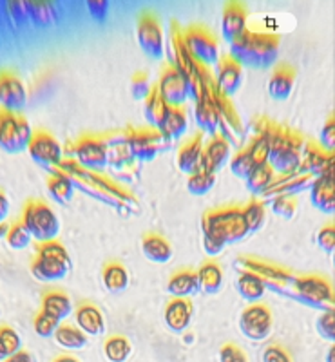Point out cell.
I'll use <instances>...</instances> for the list:
<instances>
[{
	"instance_id": "obj_15",
	"label": "cell",
	"mask_w": 335,
	"mask_h": 362,
	"mask_svg": "<svg viewBox=\"0 0 335 362\" xmlns=\"http://www.w3.org/2000/svg\"><path fill=\"white\" fill-rule=\"evenodd\" d=\"M26 104L27 90L24 81L13 72H2V77H0V105H2V111L22 114Z\"/></svg>"
},
{
	"instance_id": "obj_30",
	"label": "cell",
	"mask_w": 335,
	"mask_h": 362,
	"mask_svg": "<svg viewBox=\"0 0 335 362\" xmlns=\"http://www.w3.org/2000/svg\"><path fill=\"white\" fill-rule=\"evenodd\" d=\"M53 174L47 180V190L49 196L60 205H68L75 196V181L60 168H51Z\"/></svg>"
},
{
	"instance_id": "obj_42",
	"label": "cell",
	"mask_w": 335,
	"mask_h": 362,
	"mask_svg": "<svg viewBox=\"0 0 335 362\" xmlns=\"http://www.w3.org/2000/svg\"><path fill=\"white\" fill-rule=\"evenodd\" d=\"M33 241V235L31 232L27 230V226L24 225V221L13 223V225L9 226V232L6 235V243H8L9 249L13 250H26Z\"/></svg>"
},
{
	"instance_id": "obj_44",
	"label": "cell",
	"mask_w": 335,
	"mask_h": 362,
	"mask_svg": "<svg viewBox=\"0 0 335 362\" xmlns=\"http://www.w3.org/2000/svg\"><path fill=\"white\" fill-rule=\"evenodd\" d=\"M105 357L111 362H125L131 353V344L125 337H111L105 343Z\"/></svg>"
},
{
	"instance_id": "obj_47",
	"label": "cell",
	"mask_w": 335,
	"mask_h": 362,
	"mask_svg": "<svg viewBox=\"0 0 335 362\" xmlns=\"http://www.w3.org/2000/svg\"><path fill=\"white\" fill-rule=\"evenodd\" d=\"M38 255H42V258L59 259V261L69 262V265H71V258H69L68 249H65V246H63V244L56 239L38 244Z\"/></svg>"
},
{
	"instance_id": "obj_2",
	"label": "cell",
	"mask_w": 335,
	"mask_h": 362,
	"mask_svg": "<svg viewBox=\"0 0 335 362\" xmlns=\"http://www.w3.org/2000/svg\"><path fill=\"white\" fill-rule=\"evenodd\" d=\"M201 232L225 246L234 243H240L250 234L249 226L244 223L243 212L237 207H226L210 210L201 219Z\"/></svg>"
},
{
	"instance_id": "obj_33",
	"label": "cell",
	"mask_w": 335,
	"mask_h": 362,
	"mask_svg": "<svg viewBox=\"0 0 335 362\" xmlns=\"http://www.w3.org/2000/svg\"><path fill=\"white\" fill-rule=\"evenodd\" d=\"M198 281H199V292H205V294H217L223 286V270L219 268V265L214 261L203 262L201 267L198 268Z\"/></svg>"
},
{
	"instance_id": "obj_16",
	"label": "cell",
	"mask_w": 335,
	"mask_h": 362,
	"mask_svg": "<svg viewBox=\"0 0 335 362\" xmlns=\"http://www.w3.org/2000/svg\"><path fill=\"white\" fill-rule=\"evenodd\" d=\"M214 80H216L219 95L225 96V98H231V96L235 95L237 89L241 87V81H243V68H241L240 63L235 62L234 58H231L228 54L219 56V60H217L216 63Z\"/></svg>"
},
{
	"instance_id": "obj_17",
	"label": "cell",
	"mask_w": 335,
	"mask_h": 362,
	"mask_svg": "<svg viewBox=\"0 0 335 362\" xmlns=\"http://www.w3.org/2000/svg\"><path fill=\"white\" fill-rule=\"evenodd\" d=\"M216 105L217 118H219V131L217 132L231 145H240L241 138H243V123H241L240 114L232 105L231 98L219 95L216 100Z\"/></svg>"
},
{
	"instance_id": "obj_18",
	"label": "cell",
	"mask_w": 335,
	"mask_h": 362,
	"mask_svg": "<svg viewBox=\"0 0 335 362\" xmlns=\"http://www.w3.org/2000/svg\"><path fill=\"white\" fill-rule=\"evenodd\" d=\"M231 143L217 132V134H214L212 138H210V141L205 145L203 158H201V167H199V171L216 174L219 168H223L226 163L231 162Z\"/></svg>"
},
{
	"instance_id": "obj_59",
	"label": "cell",
	"mask_w": 335,
	"mask_h": 362,
	"mask_svg": "<svg viewBox=\"0 0 335 362\" xmlns=\"http://www.w3.org/2000/svg\"><path fill=\"white\" fill-rule=\"evenodd\" d=\"M8 212H9L8 196H6V192H4V190H2V192H0V217H2V223L6 221V217H8Z\"/></svg>"
},
{
	"instance_id": "obj_55",
	"label": "cell",
	"mask_w": 335,
	"mask_h": 362,
	"mask_svg": "<svg viewBox=\"0 0 335 362\" xmlns=\"http://www.w3.org/2000/svg\"><path fill=\"white\" fill-rule=\"evenodd\" d=\"M8 9L17 24L29 22V15H27V2H8Z\"/></svg>"
},
{
	"instance_id": "obj_32",
	"label": "cell",
	"mask_w": 335,
	"mask_h": 362,
	"mask_svg": "<svg viewBox=\"0 0 335 362\" xmlns=\"http://www.w3.org/2000/svg\"><path fill=\"white\" fill-rule=\"evenodd\" d=\"M169 109L171 107L165 104V100H163L162 95L158 93V87L154 86L150 96L143 102L145 120H147V123H149L150 129H156V131H159V127H162L163 120H165V116H167Z\"/></svg>"
},
{
	"instance_id": "obj_20",
	"label": "cell",
	"mask_w": 335,
	"mask_h": 362,
	"mask_svg": "<svg viewBox=\"0 0 335 362\" xmlns=\"http://www.w3.org/2000/svg\"><path fill=\"white\" fill-rule=\"evenodd\" d=\"M310 199L315 208L321 212L334 216L335 212V181L334 174H321L313 178L310 185Z\"/></svg>"
},
{
	"instance_id": "obj_9",
	"label": "cell",
	"mask_w": 335,
	"mask_h": 362,
	"mask_svg": "<svg viewBox=\"0 0 335 362\" xmlns=\"http://www.w3.org/2000/svg\"><path fill=\"white\" fill-rule=\"evenodd\" d=\"M138 44L150 58L162 60L165 54V35L159 18L154 13H143L138 20Z\"/></svg>"
},
{
	"instance_id": "obj_46",
	"label": "cell",
	"mask_w": 335,
	"mask_h": 362,
	"mask_svg": "<svg viewBox=\"0 0 335 362\" xmlns=\"http://www.w3.org/2000/svg\"><path fill=\"white\" fill-rule=\"evenodd\" d=\"M154 86L150 84L149 77L145 74L143 71L136 72L134 77L131 80V95L132 98L138 100V102H145V100L149 98L150 93H153Z\"/></svg>"
},
{
	"instance_id": "obj_6",
	"label": "cell",
	"mask_w": 335,
	"mask_h": 362,
	"mask_svg": "<svg viewBox=\"0 0 335 362\" xmlns=\"http://www.w3.org/2000/svg\"><path fill=\"white\" fill-rule=\"evenodd\" d=\"M123 136H125L127 145L131 149L132 158L136 159L138 163H145V162H153L159 152L167 149L169 143L163 134L156 129H150V127H132L129 125L123 131Z\"/></svg>"
},
{
	"instance_id": "obj_61",
	"label": "cell",
	"mask_w": 335,
	"mask_h": 362,
	"mask_svg": "<svg viewBox=\"0 0 335 362\" xmlns=\"http://www.w3.org/2000/svg\"><path fill=\"white\" fill-rule=\"evenodd\" d=\"M328 362H334V348L330 349V353H328V359H326Z\"/></svg>"
},
{
	"instance_id": "obj_48",
	"label": "cell",
	"mask_w": 335,
	"mask_h": 362,
	"mask_svg": "<svg viewBox=\"0 0 335 362\" xmlns=\"http://www.w3.org/2000/svg\"><path fill=\"white\" fill-rule=\"evenodd\" d=\"M62 321H59L56 317L49 315V313L40 312L35 319V330L40 337H51V335L56 333V330L60 328Z\"/></svg>"
},
{
	"instance_id": "obj_56",
	"label": "cell",
	"mask_w": 335,
	"mask_h": 362,
	"mask_svg": "<svg viewBox=\"0 0 335 362\" xmlns=\"http://www.w3.org/2000/svg\"><path fill=\"white\" fill-rule=\"evenodd\" d=\"M263 362H292L288 353L279 346H268L263 352Z\"/></svg>"
},
{
	"instance_id": "obj_21",
	"label": "cell",
	"mask_w": 335,
	"mask_h": 362,
	"mask_svg": "<svg viewBox=\"0 0 335 362\" xmlns=\"http://www.w3.org/2000/svg\"><path fill=\"white\" fill-rule=\"evenodd\" d=\"M203 132H196L190 136L185 143L178 149V167L185 174H194L201 167V158H203Z\"/></svg>"
},
{
	"instance_id": "obj_5",
	"label": "cell",
	"mask_w": 335,
	"mask_h": 362,
	"mask_svg": "<svg viewBox=\"0 0 335 362\" xmlns=\"http://www.w3.org/2000/svg\"><path fill=\"white\" fill-rule=\"evenodd\" d=\"M33 136L35 131L26 116L8 113V111L0 113V145L6 152L18 154L27 150L33 141Z\"/></svg>"
},
{
	"instance_id": "obj_19",
	"label": "cell",
	"mask_w": 335,
	"mask_h": 362,
	"mask_svg": "<svg viewBox=\"0 0 335 362\" xmlns=\"http://www.w3.org/2000/svg\"><path fill=\"white\" fill-rule=\"evenodd\" d=\"M334 163V154L322 150L317 143L304 141V149L303 154H301L297 174H310V176L317 178L321 176L326 168L332 167Z\"/></svg>"
},
{
	"instance_id": "obj_8",
	"label": "cell",
	"mask_w": 335,
	"mask_h": 362,
	"mask_svg": "<svg viewBox=\"0 0 335 362\" xmlns=\"http://www.w3.org/2000/svg\"><path fill=\"white\" fill-rule=\"evenodd\" d=\"M185 45L196 63L210 69L219 60V47L216 36L201 26H192L183 31Z\"/></svg>"
},
{
	"instance_id": "obj_4",
	"label": "cell",
	"mask_w": 335,
	"mask_h": 362,
	"mask_svg": "<svg viewBox=\"0 0 335 362\" xmlns=\"http://www.w3.org/2000/svg\"><path fill=\"white\" fill-rule=\"evenodd\" d=\"M22 221L27 226V230L31 232L33 239L38 244L54 241L59 237V217L53 212V208L49 205H45L44 201H38V199L27 201L26 208H24Z\"/></svg>"
},
{
	"instance_id": "obj_3",
	"label": "cell",
	"mask_w": 335,
	"mask_h": 362,
	"mask_svg": "<svg viewBox=\"0 0 335 362\" xmlns=\"http://www.w3.org/2000/svg\"><path fill=\"white\" fill-rule=\"evenodd\" d=\"M304 149V138L288 127H277L276 134L270 143V158L268 165L276 174H294L301 163V154Z\"/></svg>"
},
{
	"instance_id": "obj_40",
	"label": "cell",
	"mask_w": 335,
	"mask_h": 362,
	"mask_svg": "<svg viewBox=\"0 0 335 362\" xmlns=\"http://www.w3.org/2000/svg\"><path fill=\"white\" fill-rule=\"evenodd\" d=\"M241 212H243L244 223L249 226L250 234L261 230V226L265 225V219H267V207L261 199L254 198L247 207L241 208Z\"/></svg>"
},
{
	"instance_id": "obj_37",
	"label": "cell",
	"mask_w": 335,
	"mask_h": 362,
	"mask_svg": "<svg viewBox=\"0 0 335 362\" xmlns=\"http://www.w3.org/2000/svg\"><path fill=\"white\" fill-rule=\"evenodd\" d=\"M274 180H276V172L268 163L267 165H256L249 178L244 180V185L252 196H261Z\"/></svg>"
},
{
	"instance_id": "obj_45",
	"label": "cell",
	"mask_w": 335,
	"mask_h": 362,
	"mask_svg": "<svg viewBox=\"0 0 335 362\" xmlns=\"http://www.w3.org/2000/svg\"><path fill=\"white\" fill-rule=\"evenodd\" d=\"M20 337L15 330L8 328V326H2V330H0V353H2V359H9L13 357L15 353L20 352Z\"/></svg>"
},
{
	"instance_id": "obj_36",
	"label": "cell",
	"mask_w": 335,
	"mask_h": 362,
	"mask_svg": "<svg viewBox=\"0 0 335 362\" xmlns=\"http://www.w3.org/2000/svg\"><path fill=\"white\" fill-rule=\"evenodd\" d=\"M102 283L109 292H123L129 286V272L120 262H109L102 272Z\"/></svg>"
},
{
	"instance_id": "obj_28",
	"label": "cell",
	"mask_w": 335,
	"mask_h": 362,
	"mask_svg": "<svg viewBox=\"0 0 335 362\" xmlns=\"http://www.w3.org/2000/svg\"><path fill=\"white\" fill-rule=\"evenodd\" d=\"M75 321L86 335H95L96 337V335H102L105 331L104 315L93 304H81L75 313Z\"/></svg>"
},
{
	"instance_id": "obj_24",
	"label": "cell",
	"mask_w": 335,
	"mask_h": 362,
	"mask_svg": "<svg viewBox=\"0 0 335 362\" xmlns=\"http://www.w3.org/2000/svg\"><path fill=\"white\" fill-rule=\"evenodd\" d=\"M69 267H71L69 262L36 255L35 261L31 262V274L36 281H42V283H56L68 276Z\"/></svg>"
},
{
	"instance_id": "obj_26",
	"label": "cell",
	"mask_w": 335,
	"mask_h": 362,
	"mask_svg": "<svg viewBox=\"0 0 335 362\" xmlns=\"http://www.w3.org/2000/svg\"><path fill=\"white\" fill-rule=\"evenodd\" d=\"M167 292L174 299H189L199 292L198 274L194 270H181L176 272L169 279Z\"/></svg>"
},
{
	"instance_id": "obj_54",
	"label": "cell",
	"mask_w": 335,
	"mask_h": 362,
	"mask_svg": "<svg viewBox=\"0 0 335 362\" xmlns=\"http://www.w3.org/2000/svg\"><path fill=\"white\" fill-rule=\"evenodd\" d=\"M219 361L221 362H249L247 355L241 348L234 346V344H226L223 346L221 353H219Z\"/></svg>"
},
{
	"instance_id": "obj_31",
	"label": "cell",
	"mask_w": 335,
	"mask_h": 362,
	"mask_svg": "<svg viewBox=\"0 0 335 362\" xmlns=\"http://www.w3.org/2000/svg\"><path fill=\"white\" fill-rule=\"evenodd\" d=\"M240 265H243V270L252 272L258 277H261L263 281L270 279L272 283H279V285L294 283V277L290 276L288 272L281 270L277 267H272V265H267V262H254L252 259H240Z\"/></svg>"
},
{
	"instance_id": "obj_29",
	"label": "cell",
	"mask_w": 335,
	"mask_h": 362,
	"mask_svg": "<svg viewBox=\"0 0 335 362\" xmlns=\"http://www.w3.org/2000/svg\"><path fill=\"white\" fill-rule=\"evenodd\" d=\"M187 127H189V120H187L185 107H171L159 127V132L167 141H174L185 136Z\"/></svg>"
},
{
	"instance_id": "obj_60",
	"label": "cell",
	"mask_w": 335,
	"mask_h": 362,
	"mask_svg": "<svg viewBox=\"0 0 335 362\" xmlns=\"http://www.w3.org/2000/svg\"><path fill=\"white\" fill-rule=\"evenodd\" d=\"M54 362H78V361L72 357H59Z\"/></svg>"
},
{
	"instance_id": "obj_27",
	"label": "cell",
	"mask_w": 335,
	"mask_h": 362,
	"mask_svg": "<svg viewBox=\"0 0 335 362\" xmlns=\"http://www.w3.org/2000/svg\"><path fill=\"white\" fill-rule=\"evenodd\" d=\"M141 252L150 262L165 265L172 259V244L158 234H147L141 239Z\"/></svg>"
},
{
	"instance_id": "obj_51",
	"label": "cell",
	"mask_w": 335,
	"mask_h": 362,
	"mask_svg": "<svg viewBox=\"0 0 335 362\" xmlns=\"http://www.w3.org/2000/svg\"><path fill=\"white\" fill-rule=\"evenodd\" d=\"M315 239H317V244L321 246L322 252L334 253V250H335V226H334V223L322 226L321 230L317 232Z\"/></svg>"
},
{
	"instance_id": "obj_50",
	"label": "cell",
	"mask_w": 335,
	"mask_h": 362,
	"mask_svg": "<svg viewBox=\"0 0 335 362\" xmlns=\"http://www.w3.org/2000/svg\"><path fill=\"white\" fill-rule=\"evenodd\" d=\"M319 147L326 152L334 154V147H335V118L334 114L328 116L326 123L322 125V131H321V138H319Z\"/></svg>"
},
{
	"instance_id": "obj_38",
	"label": "cell",
	"mask_w": 335,
	"mask_h": 362,
	"mask_svg": "<svg viewBox=\"0 0 335 362\" xmlns=\"http://www.w3.org/2000/svg\"><path fill=\"white\" fill-rule=\"evenodd\" d=\"M29 22L38 27H49L56 22V11L51 2H27Z\"/></svg>"
},
{
	"instance_id": "obj_23",
	"label": "cell",
	"mask_w": 335,
	"mask_h": 362,
	"mask_svg": "<svg viewBox=\"0 0 335 362\" xmlns=\"http://www.w3.org/2000/svg\"><path fill=\"white\" fill-rule=\"evenodd\" d=\"M295 69L290 63H279L268 80V95L277 102H285L294 89Z\"/></svg>"
},
{
	"instance_id": "obj_53",
	"label": "cell",
	"mask_w": 335,
	"mask_h": 362,
	"mask_svg": "<svg viewBox=\"0 0 335 362\" xmlns=\"http://www.w3.org/2000/svg\"><path fill=\"white\" fill-rule=\"evenodd\" d=\"M334 310H326V312L317 319V330H319V333H321L325 339L334 340Z\"/></svg>"
},
{
	"instance_id": "obj_12",
	"label": "cell",
	"mask_w": 335,
	"mask_h": 362,
	"mask_svg": "<svg viewBox=\"0 0 335 362\" xmlns=\"http://www.w3.org/2000/svg\"><path fill=\"white\" fill-rule=\"evenodd\" d=\"M294 288L299 299L304 303L312 304V306H326V310H332L334 290H332L330 283L322 277H299V279H294Z\"/></svg>"
},
{
	"instance_id": "obj_7",
	"label": "cell",
	"mask_w": 335,
	"mask_h": 362,
	"mask_svg": "<svg viewBox=\"0 0 335 362\" xmlns=\"http://www.w3.org/2000/svg\"><path fill=\"white\" fill-rule=\"evenodd\" d=\"M72 159L84 171L102 174L109 167V149L105 136H81L72 147Z\"/></svg>"
},
{
	"instance_id": "obj_14",
	"label": "cell",
	"mask_w": 335,
	"mask_h": 362,
	"mask_svg": "<svg viewBox=\"0 0 335 362\" xmlns=\"http://www.w3.org/2000/svg\"><path fill=\"white\" fill-rule=\"evenodd\" d=\"M240 328L250 340L267 339L272 330V313L263 304H250L240 319Z\"/></svg>"
},
{
	"instance_id": "obj_10",
	"label": "cell",
	"mask_w": 335,
	"mask_h": 362,
	"mask_svg": "<svg viewBox=\"0 0 335 362\" xmlns=\"http://www.w3.org/2000/svg\"><path fill=\"white\" fill-rule=\"evenodd\" d=\"M107 138V149H109V168L114 174L125 176V180H134L138 174V165L140 163L132 158L131 149L127 145L123 132L113 136H105Z\"/></svg>"
},
{
	"instance_id": "obj_41",
	"label": "cell",
	"mask_w": 335,
	"mask_h": 362,
	"mask_svg": "<svg viewBox=\"0 0 335 362\" xmlns=\"http://www.w3.org/2000/svg\"><path fill=\"white\" fill-rule=\"evenodd\" d=\"M214 185H216V174H212V172L198 171L190 174L189 180H187V190L192 196L208 194L214 189Z\"/></svg>"
},
{
	"instance_id": "obj_13",
	"label": "cell",
	"mask_w": 335,
	"mask_h": 362,
	"mask_svg": "<svg viewBox=\"0 0 335 362\" xmlns=\"http://www.w3.org/2000/svg\"><path fill=\"white\" fill-rule=\"evenodd\" d=\"M29 156L35 163L47 168L60 167V163L63 162V149L60 141L51 136L49 132L38 131L33 136V141L27 149Z\"/></svg>"
},
{
	"instance_id": "obj_1",
	"label": "cell",
	"mask_w": 335,
	"mask_h": 362,
	"mask_svg": "<svg viewBox=\"0 0 335 362\" xmlns=\"http://www.w3.org/2000/svg\"><path fill=\"white\" fill-rule=\"evenodd\" d=\"M228 56L241 68L268 69L279 58V38L276 35L247 29L240 38L228 44Z\"/></svg>"
},
{
	"instance_id": "obj_43",
	"label": "cell",
	"mask_w": 335,
	"mask_h": 362,
	"mask_svg": "<svg viewBox=\"0 0 335 362\" xmlns=\"http://www.w3.org/2000/svg\"><path fill=\"white\" fill-rule=\"evenodd\" d=\"M228 167H231L232 174H234L235 178L247 180L250 172L254 171V167H256V162H254L252 154L249 152V149L244 147V149L237 150V152L232 156L231 162H228Z\"/></svg>"
},
{
	"instance_id": "obj_58",
	"label": "cell",
	"mask_w": 335,
	"mask_h": 362,
	"mask_svg": "<svg viewBox=\"0 0 335 362\" xmlns=\"http://www.w3.org/2000/svg\"><path fill=\"white\" fill-rule=\"evenodd\" d=\"M6 362H35V359H33L31 353L24 352V349H20L18 353H15L13 357L6 359Z\"/></svg>"
},
{
	"instance_id": "obj_35",
	"label": "cell",
	"mask_w": 335,
	"mask_h": 362,
	"mask_svg": "<svg viewBox=\"0 0 335 362\" xmlns=\"http://www.w3.org/2000/svg\"><path fill=\"white\" fill-rule=\"evenodd\" d=\"M42 312L56 317L59 321H63L72 313L71 299L62 292H47L42 299Z\"/></svg>"
},
{
	"instance_id": "obj_22",
	"label": "cell",
	"mask_w": 335,
	"mask_h": 362,
	"mask_svg": "<svg viewBox=\"0 0 335 362\" xmlns=\"http://www.w3.org/2000/svg\"><path fill=\"white\" fill-rule=\"evenodd\" d=\"M247 31V9L241 2H228L223 11L221 33L226 44H232Z\"/></svg>"
},
{
	"instance_id": "obj_52",
	"label": "cell",
	"mask_w": 335,
	"mask_h": 362,
	"mask_svg": "<svg viewBox=\"0 0 335 362\" xmlns=\"http://www.w3.org/2000/svg\"><path fill=\"white\" fill-rule=\"evenodd\" d=\"M86 6L87 9H89V15L95 18L96 22H104L109 15L111 2H109V0H87Z\"/></svg>"
},
{
	"instance_id": "obj_25",
	"label": "cell",
	"mask_w": 335,
	"mask_h": 362,
	"mask_svg": "<svg viewBox=\"0 0 335 362\" xmlns=\"http://www.w3.org/2000/svg\"><path fill=\"white\" fill-rule=\"evenodd\" d=\"M192 303L189 299H172L165 308V322L172 331H183L192 319Z\"/></svg>"
},
{
	"instance_id": "obj_57",
	"label": "cell",
	"mask_w": 335,
	"mask_h": 362,
	"mask_svg": "<svg viewBox=\"0 0 335 362\" xmlns=\"http://www.w3.org/2000/svg\"><path fill=\"white\" fill-rule=\"evenodd\" d=\"M225 249H226L225 244L219 243V241L214 239V237H210V235L203 234V250L208 258H217V255H221V253L225 252Z\"/></svg>"
},
{
	"instance_id": "obj_11",
	"label": "cell",
	"mask_w": 335,
	"mask_h": 362,
	"mask_svg": "<svg viewBox=\"0 0 335 362\" xmlns=\"http://www.w3.org/2000/svg\"><path fill=\"white\" fill-rule=\"evenodd\" d=\"M156 87H158V93L169 107H185V102L190 98L189 84H187L185 78L181 77V72L171 63L163 69Z\"/></svg>"
},
{
	"instance_id": "obj_39",
	"label": "cell",
	"mask_w": 335,
	"mask_h": 362,
	"mask_svg": "<svg viewBox=\"0 0 335 362\" xmlns=\"http://www.w3.org/2000/svg\"><path fill=\"white\" fill-rule=\"evenodd\" d=\"M54 339L60 346L68 349H81L87 344L86 333L80 328H75L71 324H60V328L54 333Z\"/></svg>"
},
{
	"instance_id": "obj_34",
	"label": "cell",
	"mask_w": 335,
	"mask_h": 362,
	"mask_svg": "<svg viewBox=\"0 0 335 362\" xmlns=\"http://www.w3.org/2000/svg\"><path fill=\"white\" fill-rule=\"evenodd\" d=\"M237 292H240V295L244 301L258 303L259 299L265 295V292H267V285L256 274L243 270L240 274V277H237Z\"/></svg>"
},
{
	"instance_id": "obj_49",
	"label": "cell",
	"mask_w": 335,
	"mask_h": 362,
	"mask_svg": "<svg viewBox=\"0 0 335 362\" xmlns=\"http://www.w3.org/2000/svg\"><path fill=\"white\" fill-rule=\"evenodd\" d=\"M295 210H297V203H295L294 196H279V198L272 199V212L276 216L292 219Z\"/></svg>"
}]
</instances>
